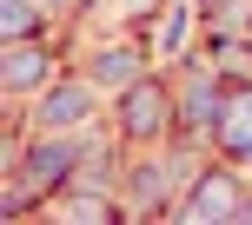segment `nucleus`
Wrapping results in <instances>:
<instances>
[{
    "mask_svg": "<svg viewBox=\"0 0 252 225\" xmlns=\"http://www.w3.org/2000/svg\"><path fill=\"white\" fill-rule=\"evenodd\" d=\"M40 73H47V60H40L33 47H20V40H13V60H7V86H33Z\"/></svg>",
    "mask_w": 252,
    "mask_h": 225,
    "instance_id": "nucleus-6",
    "label": "nucleus"
},
{
    "mask_svg": "<svg viewBox=\"0 0 252 225\" xmlns=\"http://www.w3.org/2000/svg\"><path fill=\"white\" fill-rule=\"evenodd\" d=\"M120 119H126V133L133 139H153L166 126V93L159 86H133L126 93V106H120Z\"/></svg>",
    "mask_w": 252,
    "mask_h": 225,
    "instance_id": "nucleus-1",
    "label": "nucleus"
},
{
    "mask_svg": "<svg viewBox=\"0 0 252 225\" xmlns=\"http://www.w3.org/2000/svg\"><path fill=\"white\" fill-rule=\"evenodd\" d=\"M7 33H13V40L33 33V0H7Z\"/></svg>",
    "mask_w": 252,
    "mask_h": 225,
    "instance_id": "nucleus-7",
    "label": "nucleus"
},
{
    "mask_svg": "<svg viewBox=\"0 0 252 225\" xmlns=\"http://www.w3.org/2000/svg\"><path fill=\"white\" fill-rule=\"evenodd\" d=\"M219 139H226V152H252V93H232V100H226Z\"/></svg>",
    "mask_w": 252,
    "mask_h": 225,
    "instance_id": "nucleus-2",
    "label": "nucleus"
},
{
    "mask_svg": "<svg viewBox=\"0 0 252 225\" xmlns=\"http://www.w3.org/2000/svg\"><path fill=\"white\" fill-rule=\"evenodd\" d=\"M80 112H87V86H60V93L40 100V119H47V126H73Z\"/></svg>",
    "mask_w": 252,
    "mask_h": 225,
    "instance_id": "nucleus-5",
    "label": "nucleus"
},
{
    "mask_svg": "<svg viewBox=\"0 0 252 225\" xmlns=\"http://www.w3.org/2000/svg\"><path fill=\"white\" fill-rule=\"evenodd\" d=\"M66 166H73V146H40L33 159H27V172H33V186H40V192H53V186L66 179Z\"/></svg>",
    "mask_w": 252,
    "mask_h": 225,
    "instance_id": "nucleus-4",
    "label": "nucleus"
},
{
    "mask_svg": "<svg viewBox=\"0 0 252 225\" xmlns=\"http://www.w3.org/2000/svg\"><path fill=\"white\" fill-rule=\"evenodd\" d=\"M133 53H106V60H100V80H113V86H126V80H133Z\"/></svg>",
    "mask_w": 252,
    "mask_h": 225,
    "instance_id": "nucleus-8",
    "label": "nucleus"
},
{
    "mask_svg": "<svg viewBox=\"0 0 252 225\" xmlns=\"http://www.w3.org/2000/svg\"><path fill=\"white\" fill-rule=\"evenodd\" d=\"M192 219H219V212H239V192H232V179L226 172H213L199 192H192V205H186Z\"/></svg>",
    "mask_w": 252,
    "mask_h": 225,
    "instance_id": "nucleus-3",
    "label": "nucleus"
}]
</instances>
